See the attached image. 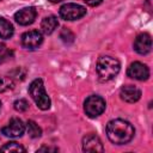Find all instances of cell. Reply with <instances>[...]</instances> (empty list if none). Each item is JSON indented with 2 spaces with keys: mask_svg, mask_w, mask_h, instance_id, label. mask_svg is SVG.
<instances>
[{
  "mask_svg": "<svg viewBox=\"0 0 153 153\" xmlns=\"http://www.w3.org/2000/svg\"><path fill=\"white\" fill-rule=\"evenodd\" d=\"M0 151L1 152H25V148L16 141H10V142L5 143L0 148Z\"/></svg>",
  "mask_w": 153,
  "mask_h": 153,
  "instance_id": "cell-16",
  "label": "cell"
},
{
  "mask_svg": "<svg viewBox=\"0 0 153 153\" xmlns=\"http://www.w3.org/2000/svg\"><path fill=\"white\" fill-rule=\"evenodd\" d=\"M13 32H14L13 25L7 19L0 17V38L8 39L13 36Z\"/></svg>",
  "mask_w": 153,
  "mask_h": 153,
  "instance_id": "cell-14",
  "label": "cell"
},
{
  "mask_svg": "<svg viewBox=\"0 0 153 153\" xmlns=\"http://www.w3.org/2000/svg\"><path fill=\"white\" fill-rule=\"evenodd\" d=\"M43 151H45V152H56V151H57V148H51V147H42V148H39V149H38V152H43Z\"/></svg>",
  "mask_w": 153,
  "mask_h": 153,
  "instance_id": "cell-22",
  "label": "cell"
},
{
  "mask_svg": "<svg viewBox=\"0 0 153 153\" xmlns=\"http://www.w3.org/2000/svg\"><path fill=\"white\" fill-rule=\"evenodd\" d=\"M134 50L140 55H146L152 50V38L147 32L140 33L134 41Z\"/></svg>",
  "mask_w": 153,
  "mask_h": 153,
  "instance_id": "cell-10",
  "label": "cell"
},
{
  "mask_svg": "<svg viewBox=\"0 0 153 153\" xmlns=\"http://www.w3.org/2000/svg\"><path fill=\"white\" fill-rule=\"evenodd\" d=\"M82 149L85 152H103L104 147L96 134H87L82 139Z\"/></svg>",
  "mask_w": 153,
  "mask_h": 153,
  "instance_id": "cell-11",
  "label": "cell"
},
{
  "mask_svg": "<svg viewBox=\"0 0 153 153\" xmlns=\"http://www.w3.org/2000/svg\"><path fill=\"white\" fill-rule=\"evenodd\" d=\"M59 14L63 20L72 22V20L82 18L86 14V8L84 6L74 4V2H67L60 7Z\"/></svg>",
  "mask_w": 153,
  "mask_h": 153,
  "instance_id": "cell-5",
  "label": "cell"
},
{
  "mask_svg": "<svg viewBox=\"0 0 153 153\" xmlns=\"http://www.w3.org/2000/svg\"><path fill=\"white\" fill-rule=\"evenodd\" d=\"M51 2H60V1H62V0H50Z\"/></svg>",
  "mask_w": 153,
  "mask_h": 153,
  "instance_id": "cell-23",
  "label": "cell"
},
{
  "mask_svg": "<svg viewBox=\"0 0 153 153\" xmlns=\"http://www.w3.org/2000/svg\"><path fill=\"white\" fill-rule=\"evenodd\" d=\"M0 1H1V0H0Z\"/></svg>",
  "mask_w": 153,
  "mask_h": 153,
  "instance_id": "cell-25",
  "label": "cell"
},
{
  "mask_svg": "<svg viewBox=\"0 0 153 153\" xmlns=\"http://www.w3.org/2000/svg\"><path fill=\"white\" fill-rule=\"evenodd\" d=\"M13 106H14V109H16L17 111L23 112V111H26V110H27V108H29V103H27L26 99L20 98V99H17V100L13 103Z\"/></svg>",
  "mask_w": 153,
  "mask_h": 153,
  "instance_id": "cell-20",
  "label": "cell"
},
{
  "mask_svg": "<svg viewBox=\"0 0 153 153\" xmlns=\"http://www.w3.org/2000/svg\"><path fill=\"white\" fill-rule=\"evenodd\" d=\"M98 76L102 81L112 80L121 69V63L117 59L112 56H100L96 66Z\"/></svg>",
  "mask_w": 153,
  "mask_h": 153,
  "instance_id": "cell-2",
  "label": "cell"
},
{
  "mask_svg": "<svg viewBox=\"0 0 153 153\" xmlns=\"http://www.w3.org/2000/svg\"><path fill=\"white\" fill-rule=\"evenodd\" d=\"M24 131H25V124L18 117L11 118L8 124L1 129V133L8 137H19L24 134Z\"/></svg>",
  "mask_w": 153,
  "mask_h": 153,
  "instance_id": "cell-6",
  "label": "cell"
},
{
  "mask_svg": "<svg viewBox=\"0 0 153 153\" xmlns=\"http://www.w3.org/2000/svg\"><path fill=\"white\" fill-rule=\"evenodd\" d=\"M120 96L127 103H135L141 98V91L134 85H124L120 91Z\"/></svg>",
  "mask_w": 153,
  "mask_h": 153,
  "instance_id": "cell-12",
  "label": "cell"
},
{
  "mask_svg": "<svg viewBox=\"0 0 153 153\" xmlns=\"http://www.w3.org/2000/svg\"><path fill=\"white\" fill-rule=\"evenodd\" d=\"M36 16H37L36 8L30 6V7H24V8L19 10L18 12H16L14 19L19 25L26 26V25H30L35 22Z\"/></svg>",
  "mask_w": 153,
  "mask_h": 153,
  "instance_id": "cell-9",
  "label": "cell"
},
{
  "mask_svg": "<svg viewBox=\"0 0 153 153\" xmlns=\"http://www.w3.org/2000/svg\"><path fill=\"white\" fill-rule=\"evenodd\" d=\"M57 26H59V22H57V18L55 16H48V17L43 18V20L41 23L42 32L45 33V35L53 33L56 30Z\"/></svg>",
  "mask_w": 153,
  "mask_h": 153,
  "instance_id": "cell-13",
  "label": "cell"
},
{
  "mask_svg": "<svg viewBox=\"0 0 153 153\" xmlns=\"http://www.w3.org/2000/svg\"><path fill=\"white\" fill-rule=\"evenodd\" d=\"M127 74L131 79L143 81V80H147L148 79V76H149V69H148V67L145 63L136 61V62H133L128 67Z\"/></svg>",
  "mask_w": 153,
  "mask_h": 153,
  "instance_id": "cell-7",
  "label": "cell"
},
{
  "mask_svg": "<svg viewBox=\"0 0 153 153\" xmlns=\"http://www.w3.org/2000/svg\"><path fill=\"white\" fill-rule=\"evenodd\" d=\"M105 106H106L105 100L100 96H90L86 98L84 103V110L86 115L91 118H94L102 115L105 110Z\"/></svg>",
  "mask_w": 153,
  "mask_h": 153,
  "instance_id": "cell-4",
  "label": "cell"
},
{
  "mask_svg": "<svg viewBox=\"0 0 153 153\" xmlns=\"http://www.w3.org/2000/svg\"><path fill=\"white\" fill-rule=\"evenodd\" d=\"M13 57V51L10 50L5 44H0V63H4Z\"/></svg>",
  "mask_w": 153,
  "mask_h": 153,
  "instance_id": "cell-17",
  "label": "cell"
},
{
  "mask_svg": "<svg viewBox=\"0 0 153 153\" xmlns=\"http://www.w3.org/2000/svg\"><path fill=\"white\" fill-rule=\"evenodd\" d=\"M106 135L109 140L115 145H126L128 143L135 134L134 127L124 120L117 118L112 120L106 124Z\"/></svg>",
  "mask_w": 153,
  "mask_h": 153,
  "instance_id": "cell-1",
  "label": "cell"
},
{
  "mask_svg": "<svg viewBox=\"0 0 153 153\" xmlns=\"http://www.w3.org/2000/svg\"><path fill=\"white\" fill-rule=\"evenodd\" d=\"M88 6H98L103 0H84Z\"/></svg>",
  "mask_w": 153,
  "mask_h": 153,
  "instance_id": "cell-21",
  "label": "cell"
},
{
  "mask_svg": "<svg viewBox=\"0 0 153 153\" xmlns=\"http://www.w3.org/2000/svg\"><path fill=\"white\" fill-rule=\"evenodd\" d=\"M43 42V36L38 30H31L22 35V45L26 49H36Z\"/></svg>",
  "mask_w": 153,
  "mask_h": 153,
  "instance_id": "cell-8",
  "label": "cell"
},
{
  "mask_svg": "<svg viewBox=\"0 0 153 153\" xmlns=\"http://www.w3.org/2000/svg\"><path fill=\"white\" fill-rule=\"evenodd\" d=\"M14 86L12 79L10 76H0V92H6L12 90Z\"/></svg>",
  "mask_w": 153,
  "mask_h": 153,
  "instance_id": "cell-18",
  "label": "cell"
},
{
  "mask_svg": "<svg viewBox=\"0 0 153 153\" xmlns=\"http://www.w3.org/2000/svg\"><path fill=\"white\" fill-rule=\"evenodd\" d=\"M26 127H27V133H29L30 137L36 139V137H39L42 135V129L35 121L29 120L27 123H26Z\"/></svg>",
  "mask_w": 153,
  "mask_h": 153,
  "instance_id": "cell-15",
  "label": "cell"
},
{
  "mask_svg": "<svg viewBox=\"0 0 153 153\" xmlns=\"http://www.w3.org/2000/svg\"><path fill=\"white\" fill-rule=\"evenodd\" d=\"M29 94L41 110H48L51 105L50 98L45 92L42 79H35L29 86Z\"/></svg>",
  "mask_w": 153,
  "mask_h": 153,
  "instance_id": "cell-3",
  "label": "cell"
},
{
  "mask_svg": "<svg viewBox=\"0 0 153 153\" xmlns=\"http://www.w3.org/2000/svg\"><path fill=\"white\" fill-rule=\"evenodd\" d=\"M0 108H1V102H0Z\"/></svg>",
  "mask_w": 153,
  "mask_h": 153,
  "instance_id": "cell-24",
  "label": "cell"
},
{
  "mask_svg": "<svg viewBox=\"0 0 153 153\" xmlns=\"http://www.w3.org/2000/svg\"><path fill=\"white\" fill-rule=\"evenodd\" d=\"M60 38L66 43V44H71V43H73L74 42V33L69 30V29H63L62 31H61V33H60Z\"/></svg>",
  "mask_w": 153,
  "mask_h": 153,
  "instance_id": "cell-19",
  "label": "cell"
}]
</instances>
